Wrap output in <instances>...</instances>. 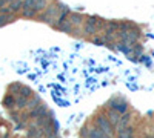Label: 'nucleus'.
<instances>
[{
    "instance_id": "1",
    "label": "nucleus",
    "mask_w": 154,
    "mask_h": 138,
    "mask_svg": "<svg viewBox=\"0 0 154 138\" xmlns=\"http://www.w3.org/2000/svg\"><path fill=\"white\" fill-rule=\"evenodd\" d=\"M46 8V0H23L22 11L25 17H34L38 11Z\"/></svg>"
},
{
    "instance_id": "2",
    "label": "nucleus",
    "mask_w": 154,
    "mask_h": 138,
    "mask_svg": "<svg viewBox=\"0 0 154 138\" xmlns=\"http://www.w3.org/2000/svg\"><path fill=\"white\" fill-rule=\"evenodd\" d=\"M97 126H99V129L103 132V134H106L108 137H111L112 135V132H114V128H112V124L109 123V120L108 118H105V117H99L97 118Z\"/></svg>"
},
{
    "instance_id": "3",
    "label": "nucleus",
    "mask_w": 154,
    "mask_h": 138,
    "mask_svg": "<svg viewBox=\"0 0 154 138\" xmlns=\"http://www.w3.org/2000/svg\"><path fill=\"white\" fill-rule=\"evenodd\" d=\"M40 19L46 23H54V20L57 19V8H53V6L46 8V11L40 16Z\"/></svg>"
},
{
    "instance_id": "4",
    "label": "nucleus",
    "mask_w": 154,
    "mask_h": 138,
    "mask_svg": "<svg viewBox=\"0 0 154 138\" xmlns=\"http://www.w3.org/2000/svg\"><path fill=\"white\" fill-rule=\"evenodd\" d=\"M117 137H119V138H134V137H133V129H131L130 126L119 128V129H117Z\"/></svg>"
},
{
    "instance_id": "5",
    "label": "nucleus",
    "mask_w": 154,
    "mask_h": 138,
    "mask_svg": "<svg viewBox=\"0 0 154 138\" xmlns=\"http://www.w3.org/2000/svg\"><path fill=\"white\" fill-rule=\"evenodd\" d=\"M112 110H116L117 114H123V112L126 110V103L122 101V100H119V101H112Z\"/></svg>"
},
{
    "instance_id": "6",
    "label": "nucleus",
    "mask_w": 154,
    "mask_h": 138,
    "mask_svg": "<svg viewBox=\"0 0 154 138\" xmlns=\"http://www.w3.org/2000/svg\"><path fill=\"white\" fill-rule=\"evenodd\" d=\"M94 31H96V20H94V19H89V20L86 22V25H85V32L93 34Z\"/></svg>"
},
{
    "instance_id": "7",
    "label": "nucleus",
    "mask_w": 154,
    "mask_h": 138,
    "mask_svg": "<svg viewBox=\"0 0 154 138\" xmlns=\"http://www.w3.org/2000/svg\"><path fill=\"white\" fill-rule=\"evenodd\" d=\"M12 19H14L12 14H2V16H0V26H5V25L11 23Z\"/></svg>"
},
{
    "instance_id": "8",
    "label": "nucleus",
    "mask_w": 154,
    "mask_h": 138,
    "mask_svg": "<svg viewBox=\"0 0 154 138\" xmlns=\"http://www.w3.org/2000/svg\"><path fill=\"white\" fill-rule=\"evenodd\" d=\"M109 117H111V118H109V123H111V124H114V126H116V124L119 123V120H120V118H119V114H117L116 110L109 112Z\"/></svg>"
},
{
    "instance_id": "9",
    "label": "nucleus",
    "mask_w": 154,
    "mask_h": 138,
    "mask_svg": "<svg viewBox=\"0 0 154 138\" xmlns=\"http://www.w3.org/2000/svg\"><path fill=\"white\" fill-rule=\"evenodd\" d=\"M3 2H5V3H6V2H12V0H3Z\"/></svg>"
},
{
    "instance_id": "10",
    "label": "nucleus",
    "mask_w": 154,
    "mask_h": 138,
    "mask_svg": "<svg viewBox=\"0 0 154 138\" xmlns=\"http://www.w3.org/2000/svg\"><path fill=\"white\" fill-rule=\"evenodd\" d=\"M145 138H152V137H149V135H146V137H145Z\"/></svg>"
}]
</instances>
